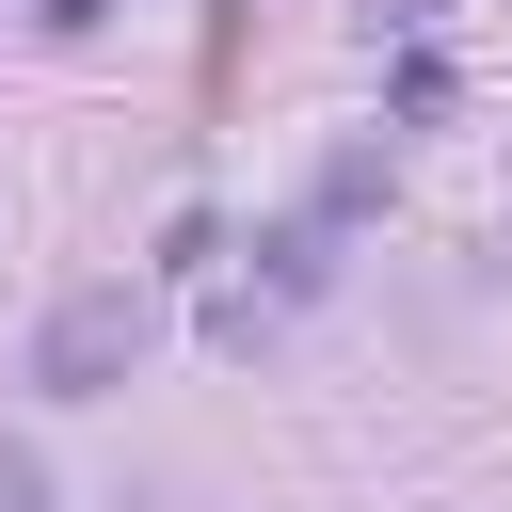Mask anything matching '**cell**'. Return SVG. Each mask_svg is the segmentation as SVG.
<instances>
[{"instance_id": "obj_1", "label": "cell", "mask_w": 512, "mask_h": 512, "mask_svg": "<svg viewBox=\"0 0 512 512\" xmlns=\"http://www.w3.org/2000/svg\"><path fill=\"white\" fill-rule=\"evenodd\" d=\"M144 336H160V304H144L128 272H96V288H64V304L32 320V384H48V400H112V384L144 368Z\"/></svg>"}, {"instance_id": "obj_2", "label": "cell", "mask_w": 512, "mask_h": 512, "mask_svg": "<svg viewBox=\"0 0 512 512\" xmlns=\"http://www.w3.org/2000/svg\"><path fill=\"white\" fill-rule=\"evenodd\" d=\"M320 224H352V208H384V144H352V160H320V192H304Z\"/></svg>"}, {"instance_id": "obj_3", "label": "cell", "mask_w": 512, "mask_h": 512, "mask_svg": "<svg viewBox=\"0 0 512 512\" xmlns=\"http://www.w3.org/2000/svg\"><path fill=\"white\" fill-rule=\"evenodd\" d=\"M384 112H400V128H432V112H448V64H432V48H400V80H384Z\"/></svg>"}, {"instance_id": "obj_4", "label": "cell", "mask_w": 512, "mask_h": 512, "mask_svg": "<svg viewBox=\"0 0 512 512\" xmlns=\"http://www.w3.org/2000/svg\"><path fill=\"white\" fill-rule=\"evenodd\" d=\"M0 512H48V464L32 448H0Z\"/></svg>"}, {"instance_id": "obj_5", "label": "cell", "mask_w": 512, "mask_h": 512, "mask_svg": "<svg viewBox=\"0 0 512 512\" xmlns=\"http://www.w3.org/2000/svg\"><path fill=\"white\" fill-rule=\"evenodd\" d=\"M32 16H48V32H96V16H112V0H32Z\"/></svg>"}]
</instances>
